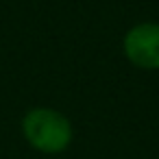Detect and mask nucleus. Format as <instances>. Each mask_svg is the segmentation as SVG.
<instances>
[{
	"mask_svg": "<svg viewBox=\"0 0 159 159\" xmlns=\"http://www.w3.org/2000/svg\"><path fill=\"white\" fill-rule=\"evenodd\" d=\"M22 135L31 148L44 155L63 152L74 137L70 120L50 107H35L22 118Z\"/></svg>",
	"mask_w": 159,
	"mask_h": 159,
	"instance_id": "f257e3e1",
	"label": "nucleus"
},
{
	"mask_svg": "<svg viewBox=\"0 0 159 159\" xmlns=\"http://www.w3.org/2000/svg\"><path fill=\"white\" fill-rule=\"evenodd\" d=\"M124 57L139 70H159V24L142 22L126 31L122 39Z\"/></svg>",
	"mask_w": 159,
	"mask_h": 159,
	"instance_id": "f03ea898",
	"label": "nucleus"
}]
</instances>
